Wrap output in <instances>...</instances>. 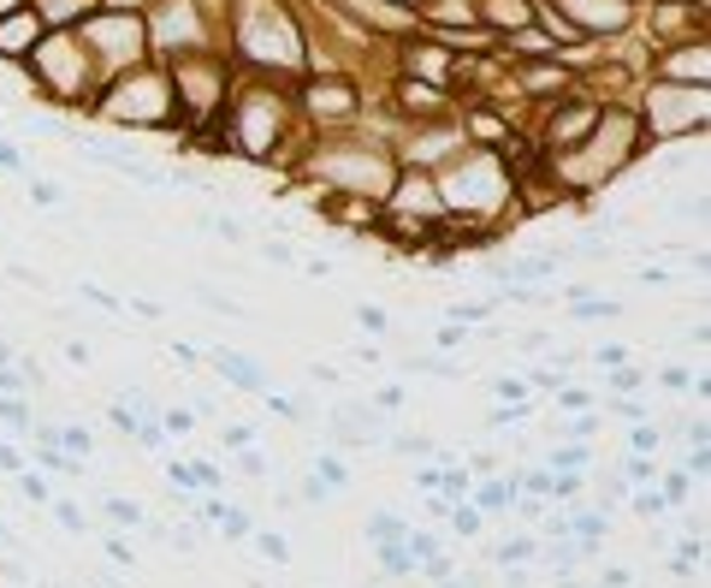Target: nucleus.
I'll list each match as a JSON object with an SVG mask.
<instances>
[{
	"mask_svg": "<svg viewBox=\"0 0 711 588\" xmlns=\"http://www.w3.org/2000/svg\"><path fill=\"white\" fill-rule=\"evenodd\" d=\"M439 203L456 208V215H492V208L510 203V172H504V161H492V155H463V167L444 179Z\"/></svg>",
	"mask_w": 711,
	"mask_h": 588,
	"instance_id": "f257e3e1",
	"label": "nucleus"
},
{
	"mask_svg": "<svg viewBox=\"0 0 711 588\" xmlns=\"http://www.w3.org/2000/svg\"><path fill=\"white\" fill-rule=\"evenodd\" d=\"M652 107H664V119H646V137H658V143H670V137L694 131V125L706 119V90H652Z\"/></svg>",
	"mask_w": 711,
	"mask_h": 588,
	"instance_id": "f03ea898",
	"label": "nucleus"
},
{
	"mask_svg": "<svg viewBox=\"0 0 711 588\" xmlns=\"http://www.w3.org/2000/svg\"><path fill=\"white\" fill-rule=\"evenodd\" d=\"M391 203H398L403 215H415V220H410L415 232H434L439 220H444V203H439V191H434V179H427V172H403L398 191H391Z\"/></svg>",
	"mask_w": 711,
	"mask_h": 588,
	"instance_id": "7ed1b4c3",
	"label": "nucleus"
},
{
	"mask_svg": "<svg viewBox=\"0 0 711 588\" xmlns=\"http://www.w3.org/2000/svg\"><path fill=\"white\" fill-rule=\"evenodd\" d=\"M36 42H42V18H36V7L0 12V60H24Z\"/></svg>",
	"mask_w": 711,
	"mask_h": 588,
	"instance_id": "20e7f679",
	"label": "nucleus"
},
{
	"mask_svg": "<svg viewBox=\"0 0 711 588\" xmlns=\"http://www.w3.org/2000/svg\"><path fill=\"white\" fill-rule=\"evenodd\" d=\"M386 422H379V410L374 405H333V434L345 446H374V440H386Z\"/></svg>",
	"mask_w": 711,
	"mask_h": 588,
	"instance_id": "39448f33",
	"label": "nucleus"
},
{
	"mask_svg": "<svg viewBox=\"0 0 711 588\" xmlns=\"http://www.w3.org/2000/svg\"><path fill=\"white\" fill-rule=\"evenodd\" d=\"M557 7L569 12V24H576L581 36L599 24V30H622L629 24V0H557Z\"/></svg>",
	"mask_w": 711,
	"mask_h": 588,
	"instance_id": "423d86ee",
	"label": "nucleus"
},
{
	"mask_svg": "<svg viewBox=\"0 0 711 588\" xmlns=\"http://www.w3.org/2000/svg\"><path fill=\"white\" fill-rule=\"evenodd\" d=\"M208 362H214V369H220L225 381L237 386V393H267V369H261L256 357H244V351H214Z\"/></svg>",
	"mask_w": 711,
	"mask_h": 588,
	"instance_id": "0eeeda50",
	"label": "nucleus"
},
{
	"mask_svg": "<svg viewBox=\"0 0 711 588\" xmlns=\"http://www.w3.org/2000/svg\"><path fill=\"white\" fill-rule=\"evenodd\" d=\"M309 114H355V90L350 84H314L309 90Z\"/></svg>",
	"mask_w": 711,
	"mask_h": 588,
	"instance_id": "6e6552de",
	"label": "nucleus"
},
{
	"mask_svg": "<svg viewBox=\"0 0 711 588\" xmlns=\"http://www.w3.org/2000/svg\"><path fill=\"white\" fill-rule=\"evenodd\" d=\"M664 72H676V78H694V84L706 90V42H688L682 54H670Z\"/></svg>",
	"mask_w": 711,
	"mask_h": 588,
	"instance_id": "1a4fd4ad",
	"label": "nucleus"
},
{
	"mask_svg": "<svg viewBox=\"0 0 711 588\" xmlns=\"http://www.w3.org/2000/svg\"><path fill=\"white\" fill-rule=\"evenodd\" d=\"M202 511H208V517L220 523V529L232 535V541H244V535H249V511H237V506H220V499H208Z\"/></svg>",
	"mask_w": 711,
	"mask_h": 588,
	"instance_id": "9d476101",
	"label": "nucleus"
},
{
	"mask_svg": "<svg viewBox=\"0 0 711 588\" xmlns=\"http://www.w3.org/2000/svg\"><path fill=\"white\" fill-rule=\"evenodd\" d=\"M522 90L540 95V90H569V84H564V72H557V66H528L522 72Z\"/></svg>",
	"mask_w": 711,
	"mask_h": 588,
	"instance_id": "9b49d317",
	"label": "nucleus"
},
{
	"mask_svg": "<svg viewBox=\"0 0 711 588\" xmlns=\"http://www.w3.org/2000/svg\"><path fill=\"white\" fill-rule=\"evenodd\" d=\"M101 511H107L113 523H125V529H131V523H143V506H137V499H101Z\"/></svg>",
	"mask_w": 711,
	"mask_h": 588,
	"instance_id": "f8f14e48",
	"label": "nucleus"
},
{
	"mask_svg": "<svg viewBox=\"0 0 711 588\" xmlns=\"http://www.w3.org/2000/svg\"><path fill=\"white\" fill-rule=\"evenodd\" d=\"M367 535H374V541H403V535H410V523H403V517H391V511H379V517H374V529H367Z\"/></svg>",
	"mask_w": 711,
	"mask_h": 588,
	"instance_id": "ddd939ff",
	"label": "nucleus"
},
{
	"mask_svg": "<svg viewBox=\"0 0 711 588\" xmlns=\"http://www.w3.org/2000/svg\"><path fill=\"white\" fill-rule=\"evenodd\" d=\"M202 232H220L225 244H237V238H244V220H232V215H202Z\"/></svg>",
	"mask_w": 711,
	"mask_h": 588,
	"instance_id": "4468645a",
	"label": "nucleus"
},
{
	"mask_svg": "<svg viewBox=\"0 0 711 588\" xmlns=\"http://www.w3.org/2000/svg\"><path fill=\"white\" fill-rule=\"evenodd\" d=\"M18 494H24V499H36V506H48V499H54V494H48V482H42V475H30V464L18 470Z\"/></svg>",
	"mask_w": 711,
	"mask_h": 588,
	"instance_id": "2eb2a0df",
	"label": "nucleus"
},
{
	"mask_svg": "<svg viewBox=\"0 0 711 588\" xmlns=\"http://www.w3.org/2000/svg\"><path fill=\"white\" fill-rule=\"evenodd\" d=\"M190 470V487H220L225 475H220V464H184Z\"/></svg>",
	"mask_w": 711,
	"mask_h": 588,
	"instance_id": "dca6fc26",
	"label": "nucleus"
},
{
	"mask_svg": "<svg viewBox=\"0 0 711 588\" xmlns=\"http://www.w3.org/2000/svg\"><path fill=\"white\" fill-rule=\"evenodd\" d=\"M48 506H54V517L66 523V529H89V517H83L78 506H66V499H48Z\"/></svg>",
	"mask_w": 711,
	"mask_h": 588,
	"instance_id": "f3484780",
	"label": "nucleus"
},
{
	"mask_svg": "<svg viewBox=\"0 0 711 588\" xmlns=\"http://www.w3.org/2000/svg\"><path fill=\"white\" fill-rule=\"evenodd\" d=\"M355 321H362L367 333H386V328H391V321H386V309H374V304H362V309H355Z\"/></svg>",
	"mask_w": 711,
	"mask_h": 588,
	"instance_id": "a211bd4d",
	"label": "nucleus"
},
{
	"mask_svg": "<svg viewBox=\"0 0 711 588\" xmlns=\"http://www.w3.org/2000/svg\"><path fill=\"white\" fill-rule=\"evenodd\" d=\"M480 506H516V487L510 482H492L487 494H480Z\"/></svg>",
	"mask_w": 711,
	"mask_h": 588,
	"instance_id": "6ab92c4d",
	"label": "nucleus"
},
{
	"mask_svg": "<svg viewBox=\"0 0 711 588\" xmlns=\"http://www.w3.org/2000/svg\"><path fill=\"white\" fill-rule=\"evenodd\" d=\"M576 529H581V541H593V535H605V511H581V517H576Z\"/></svg>",
	"mask_w": 711,
	"mask_h": 588,
	"instance_id": "aec40b11",
	"label": "nucleus"
},
{
	"mask_svg": "<svg viewBox=\"0 0 711 588\" xmlns=\"http://www.w3.org/2000/svg\"><path fill=\"white\" fill-rule=\"evenodd\" d=\"M451 529H456V535H475V529H480V511H475V506L451 511Z\"/></svg>",
	"mask_w": 711,
	"mask_h": 588,
	"instance_id": "412c9836",
	"label": "nucleus"
},
{
	"mask_svg": "<svg viewBox=\"0 0 711 588\" xmlns=\"http://www.w3.org/2000/svg\"><path fill=\"white\" fill-rule=\"evenodd\" d=\"M410 369H422V374H456V362H444V357H410Z\"/></svg>",
	"mask_w": 711,
	"mask_h": 588,
	"instance_id": "4be33fe9",
	"label": "nucleus"
},
{
	"mask_svg": "<svg viewBox=\"0 0 711 588\" xmlns=\"http://www.w3.org/2000/svg\"><path fill=\"white\" fill-rule=\"evenodd\" d=\"M256 547H261L267 559H279V565H285V559H290V547L279 541V535H256Z\"/></svg>",
	"mask_w": 711,
	"mask_h": 588,
	"instance_id": "5701e85b",
	"label": "nucleus"
},
{
	"mask_svg": "<svg viewBox=\"0 0 711 588\" xmlns=\"http://www.w3.org/2000/svg\"><path fill=\"white\" fill-rule=\"evenodd\" d=\"M321 482H326V487H345L350 475H345V464H338V458H321Z\"/></svg>",
	"mask_w": 711,
	"mask_h": 588,
	"instance_id": "b1692460",
	"label": "nucleus"
},
{
	"mask_svg": "<svg viewBox=\"0 0 711 588\" xmlns=\"http://www.w3.org/2000/svg\"><path fill=\"white\" fill-rule=\"evenodd\" d=\"M160 429H172V434H190V410H167V417H160Z\"/></svg>",
	"mask_w": 711,
	"mask_h": 588,
	"instance_id": "393cba45",
	"label": "nucleus"
},
{
	"mask_svg": "<svg viewBox=\"0 0 711 588\" xmlns=\"http://www.w3.org/2000/svg\"><path fill=\"white\" fill-rule=\"evenodd\" d=\"M237 452H244V458H237V464H244L249 475H267V458H261V452H249V446H237Z\"/></svg>",
	"mask_w": 711,
	"mask_h": 588,
	"instance_id": "a878e982",
	"label": "nucleus"
},
{
	"mask_svg": "<svg viewBox=\"0 0 711 588\" xmlns=\"http://www.w3.org/2000/svg\"><path fill=\"white\" fill-rule=\"evenodd\" d=\"M611 386H617V393H634V386H641V374H634V369H617Z\"/></svg>",
	"mask_w": 711,
	"mask_h": 588,
	"instance_id": "bb28decb",
	"label": "nucleus"
},
{
	"mask_svg": "<svg viewBox=\"0 0 711 588\" xmlns=\"http://www.w3.org/2000/svg\"><path fill=\"white\" fill-rule=\"evenodd\" d=\"M60 440H66V446H72V452H78V458L89 452V434H83V429H66V434H60Z\"/></svg>",
	"mask_w": 711,
	"mask_h": 588,
	"instance_id": "cd10ccee",
	"label": "nucleus"
},
{
	"mask_svg": "<svg viewBox=\"0 0 711 588\" xmlns=\"http://www.w3.org/2000/svg\"><path fill=\"white\" fill-rule=\"evenodd\" d=\"M36 203L54 208V203H60V184H48V179H42V184H36Z\"/></svg>",
	"mask_w": 711,
	"mask_h": 588,
	"instance_id": "c85d7f7f",
	"label": "nucleus"
},
{
	"mask_svg": "<svg viewBox=\"0 0 711 588\" xmlns=\"http://www.w3.org/2000/svg\"><path fill=\"white\" fill-rule=\"evenodd\" d=\"M0 422H24V405H18V398H0Z\"/></svg>",
	"mask_w": 711,
	"mask_h": 588,
	"instance_id": "c756f323",
	"label": "nucleus"
},
{
	"mask_svg": "<svg viewBox=\"0 0 711 588\" xmlns=\"http://www.w3.org/2000/svg\"><path fill=\"white\" fill-rule=\"evenodd\" d=\"M249 434H256V429H244V422H232V429H225V446H249Z\"/></svg>",
	"mask_w": 711,
	"mask_h": 588,
	"instance_id": "7c9ffc66",
	"label": "nucleus"
},
{
	"mask_svg": "<svg viewBox=\"0 0 711 588\" xmlns=\"http://www.w3.org/2000/svg\"><path fill=\"white\" fill-rule=\"evenodd\" d=\"M664 386H676V393H682V386H694V374L688 369H664Z\"/></svg>",
	"mask_w": 711,
	"mask_h": 588,
	"instance_id": "2f4dec72",
	"label": "nucleus"
},
{
	"mask_svg": "<svg viewBox=\"0 0 711 588\" xmlns=\"http://www.w3.org/2000/svg\"><path fill=\"white\" fill-rule=\"evenodd\" d=\"M0 470H24V458L12 452V446H0Z\"/></svg>",
	"mask_w": 711,
	"mask_h": 588,
	"instance_id": "473e14b6",
	"label": "nucleus"
},
{
	"mask_svg": "<svg viewBox=\"0 0 711 588\" xmlns=\"http://www.w3.org/2000/svg\"><path fill=\"white\" fill-rule=\"evenodd\" d=\"M0 167H24V161H18V149H7V137H0Z\"/></svg>",
	"mask_w": 711,
	"mask_h": 588,
	"instance_id": "72a5a7b5",
	"label": "nucleus"
}]
</instances>
